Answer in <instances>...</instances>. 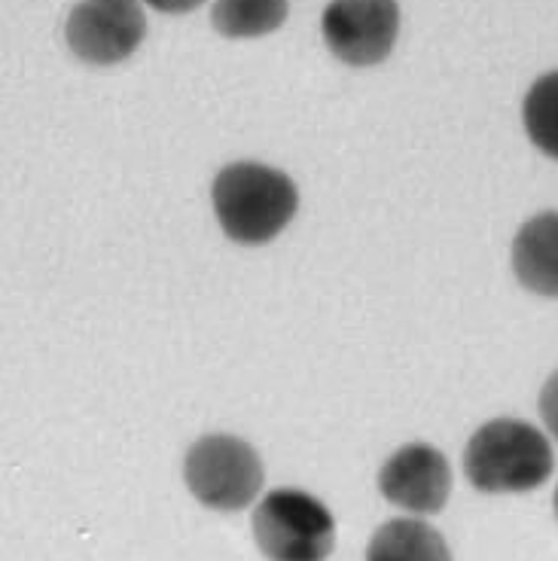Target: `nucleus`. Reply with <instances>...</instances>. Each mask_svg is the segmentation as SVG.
Segmentation results:
<instances>
[{"mask_svg": "<svg viewBox=\"0 0 558 561\" xmlns=\"http://www.w3.org/2000/svg\"><path fill=\"white\" fill-rule=\"evenodd\" d=\"M522 123L531 144L549 159H558V70L531 85L522 104Z\"/></svg>", "mask_w": 558, "mask_h": 561, "instance_id": "nucleus-11", "label": "nucleus"}, {"mask_svg": "<svg viewBox=\"0 0 558 561\" xmlns=\"http://www.w3.org/2000/svg\"><path fill=\"white\" fill-rule=\"evenodd\" d=\"M263 461L251 443L229 434H208L183 458V482L198 504L220 513H238L263 491Z\"/></svg>", "mask_w": 558, "mask_h": 561, "instance_id": "nucleus-4", "label": "nucleus"}, {"mask_svg": "<svg viewBox=\"0 0 558 561\" xmlns=\"http://www.w3.org/2000/svg\"><path fill=\"white\" fill-rule=\"evenodd\" d=\"M513 272L525 290L558 299V210H544L519 226Z\"/></svg>", "mask_w": 558, "mask_h": 561, "instance_id": "nucleus-8", "label": "nucleus"}, {"mask_svg": "<svg viewBox=\"0 0 558 561\" xmlns=\"http://www.w3.org/2000/svg\"><path fill=\"white\" fill-rule=\"evenodd\" d=\"M553 446L544 431L519 419L482 424L464 451V473L482 494H525L553 477Z\"/></svg>", "mask_w": 558, "mask_h": 561, "instance_id": "nucleus-2", "label": "nucleus"}, {"mask_svg": "<svg viewBox=\"0 0 558 561\" xmlns=\"http://www.w3.org/2000/svg\"><path fill=\"white\" fill-rule=\"evenodd\" d=\"M378 491L388 504L412 516H433L452 494L448 458L431 443L400 446L378 470Z\"/></svg>", "mask_w": 558, "mask_h": 561, "instance_id": "nucleus-7", "label": "nucleus"}, {"mask_svg": "<svg viewBox=\"0 0 558 561\" xmlns=\"http://www.w3.org/2000/svg\"><path fill=\"white\" fill-rule=\"evenodd\" d=\"M366 561H452V549L428 522L391 519L373 534Z\"/></svg>", "mask_w": 558, "mask_h": 561, "instance_id": "nucleus-9", "label": "nucleus"}, {"mask_svg": "<svg viewBox=\"0 0 558 561\" xmlns=\"http://www.w3.org/2000/svg\"><path fill=\"white\" fill-rule=\"evenodd\" d=\"M217 224L238 244H265L278 239L299 208L296 183L278 169L260 162H232L210 186Z\"/></svg>", "mask_w": 558, "mask_h": 561, "instance_id": "nucleus-1", "label": "nucleus"}, {"mask_svg": "<svg viewBox=\"0 0 558 561\" xmlns=\"http://www.w3.org/2000/svg\"><path fill=\"white\" fill-rule=\"evenodd\" d=\"M287 0H217L210 22L229 41H253L278 31L287 22Z\"/></svg>", "mask_w": 558, "mask_h": 561, "instance_id": "nucleus-10", "label": "nucleus"}, {"mask_svg": "<svg viewBox=\"0 0 558 561\" xmlns=\"http://www.w3.org/2000/svg\"><path fill=\"white\" fill-rule=\"evenodd\" d=\"M400 31L397 0H330L321 15L327 49L351 68H373L391 56Z\"/></svg>", "mask_w": 558, "mask_h": 561, "instance_id": "nucleus-5", "label": "nucleus"}, {"mask_svg": "<svg viewBox=\"0 0 558 561\" xmlns=\"http://www.w3.org/2000/svg\"><path fill=\"white\" fill-rule=\"evenodd\" d=\"M147 34V19L138 0H83L68 15L70 53L86 65L126 61Z\"/></svg>", "mask_w": 558, "mask_h": 561, "instance_id": "nucleus-6", "label": "nucleus"}, {"mask_svg": "<svg viewBox=\"0 0 558 561\" xmlns=\"http://www.w3.org/2000/svg\"><path fill=\"white\" fill-rule=\"evenodd\" d=\"M251 531L269 561H327L335 547L333 513L299 489L269 491L253 510Z\"/></svg>", "mask_w": 558, "mask_h": 561, "instance_id": "nucleus-3", "label": "nucleus"}, {"mask_svg": "<svg viewBox=\"0 0 558 561\" xmlns=\"http://www.w3.org/2000/svg\"><path fill=\"white\" fill-rule=\"evenodd\" d=\"M540 419H544L546 431L558 439V373L546 379L544 391H540Z\"/></svg>", "mask_w": 558, "mask_h": 561, "instance_id": "nucleus-12", "label": "nucleus"}, {"mask_svg": "<svg viewBox=\"0 0 558 561\" xmlns=\"http://www.w3.org/2000/svg\"><path fill=\"white\" fill-rule=\"evenodd\" d=\"M553 510H556V519H558V489H556V494H553Z\"/></svg>", "mask_w": 558, "mask_h": 561, "instance_id": "nucleus-14", "label": "nucleus"}, {"mask_svg": "<svg viewBox=\"0 0 558 561\" xmlns=\"http://www.w3.org/2000/svg\"><path fill=\"white\" fill-rule=\"evenodd\" d=\"M144 3H150L153 10L168 15H181V13H193L196 7H202L205 0H144Z\"/></svg>", "mask_w": 558, "mask_h": 561, "instance_id": "nucleus-13", "label": "nucleus"}]
</instances>
